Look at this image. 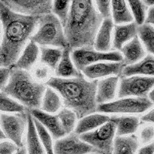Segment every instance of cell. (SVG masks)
Segmentation results:
<instances>
[{"mask_svg": "<svg viewBox=\"0 0 154 154\" xmlns=\"http://www.w3.org/2000/svg\"><path fill=\"white\" fill-rule=\"evenodd\" d=\"M38 19L12 12L0 1V21L2 27L0 67L11 68L16 63L35 32Z\"/></svg>", "mask_w": 154, "mask_h": 154, "instance_id": "6da1fadb", "label": "cell"}, {"mask_svg": "<svg viewBox=\"0 0 154 154\" xmlns=\"http://www.w3.org/2000/svg\"><path fill=\"white\" fill-rule=\"evenodd\" d=\"M103 21L93 1H72L68 19L63 27L68 47L72 50L93 47Z\"/></svg>", "mask_w": 154, "mask_h": 154, "instance_id": "7a4b0ae2", "label": "cell"}, {"mask_svg": "<svg viewBox=\"0 0 154 154\" xmlns=\"http://www.w3.org/2000/svg\"><path fill=\"white\" fill-rule=\"evenodd\" d=\"M97 81L89 80L82 73L79 76L69 79L53 76L46 85L57 92L63 106L73 111L79 119L96 112Z\"/></svg>", "mask_w": 154, "mask_h": 154, "instance_id": "3957f363", "label": "cell"}, {"mask_svg": "<svg viewBox=\"0 0 154 154\" xmlns=\"http://www.w3.org/2000/svg\"><path fill=\"white\" fill-rule=\"evenodd\" d=\"M46 85L34 79L29 72L11 67L9 82L2 90L19 102L27 111L40 108Z\"/></svg>", "mask_w": 154, "mask_h": 154, "instance_id": "277c9868", "label": "cell"}, {"mask_svg": "<svg viewBox=\"0 0 154 154\" xmlns=\"http://www.w3.org/2000/svg\"><path fill=\"white\" fill-rule=\"evenodd\" d=\"M30 41L39 47L62 49L68 47L63 25L52 12L39 17L36 29Z\"/></svg>", "mask_w": 154, "mask_h": 154, "instance_id": "5b68a950", "label": "cell"}, {"mask_svg": "<svg viewBox=\"0 0 154 154\" xmlns=\"http://www.w3.org/2000/svg\"><path fill=\"white\" fill-rule=\"evenodd\" d=\"M154 104L148 97H124L97 106L96 112L112 116L143 113Z\"/></svg>", "mask_w": 154, "mask_h": 154, "instance_id": "8992f818", "label": "cell"}, {"mask_svg": "<svg viewBox=\"0 0 154 154\" xmlns=\"http://www.w3.org/2000/svg\"><path fill=\"white\" fill-rule=\"evenodd\" d=\"M28 125V111L19 113H1L0 126L6 139L18 147L25 145Z\"/></svg>", "mask_w": 154, "mask_h": 154, "instance_id": "52a82bcc", "label": "cell"}, {"mask_svg": "<svg viewBox=\"0 0 154 154\" xmlns=\"http://www.w3.org/2000/svg\"><path fill=\"white\" fill-rule=\"evenodd\" d=\"M116 137V126L110 119L95 130L79 136L81 140L91 146L97 154H112Z\"/></svg>", "mask_w": 154, "mask_h": 154, "instance_id": "ba28073f", "label": "cell"}, {"mask_svg": "<svg viewBox=\"0 0 154 154\" xmlns=\"http://www.w3.org/2000/svg\"><path fill=\"white\" fill-rule=\"evenodd\" d=\"M71 56L75 68L79 71L89 66L101 62H122L123 56L120 52L112 50L107 53L99 52L94 48H80L72 50Z\"/></svg>", "mask_w": 154, "mask_h": 154, "instance_id": "9c48e42d", "label": "cell"}, {"mask_svg": "<svg viewBox=\"0 0 154 154\" xmlns=\"http://www.w3.org/2000/svg\"><path fill=\"white\" fill-rule=\"evenodd\" d=\"M154 88V77L143 75L121 76L119 78L117 96L124 97H147Z\"/></svg>", "mask_w": 154, "mask_h": 154, "instance_id": "30bf717a", "label": "cell"}, {"mask_svg": "<svg viewBox=\"0 0 154 154\" xmlns=\"http://www.w3.org/2000/svg\"><path fill=\"white\" fill-rule=\"evenodd\" d=\"M4 5L12 12L30 17H41L52 12L50 0H5Z\"/></svg>", "mask_w": 154, "mask_h": 154, "instance_id": "8fae6325", "label": "cell"}, {"mask_svg": "<svg viewBox=\"0 0 154 154\" xmlns=\"http://www.w3.org/2000/svg\"><path fill=\"white\" fill-rule=\"evenodd\" d=\"M54 153L91 154L96 152L91 146L81 140L79 136L72 133L55 141Z\"/></svg>", "mask_w": 154, "mask_h": 154, "instance_id": "7c38bea8", "label": "cell"}, {"mask_svg": "<svg viewBox=\"0 0 154 154\" xmlns=\"http://www.w3.org/2000/svg\"><path fill=\"white\" fill-rule=\"evenodd\" d=\"M125 66L123 61L101 62L86 67L81 72L89 80H100L107 77L121 76Z\"/></svg>", "mask_w": 154, "mask_h": 154, "instance_id": "4fadbf2b", "label": "cell"}, {"mask_svg": "<svg viewBox=\"0 0 154 154\" xmlns=\"http://www.w3.org/2000/svg\"><path fill=\"white\" fill-rule=\"evenodd\" d=\"M119 77L110 76L97 81L96 100L98 105L115 100L117 96Z\"/></svg>", "mask_w": 154, "mask_h": 154, "instance_id": "5bb4252c", "label": "cell"}, {"mask_svg": "<svg viewBox=\"0 0 154 154\" xmlns=\"http://www.w3.org/2000/svg\"><path fill=\"white\" fill-rule=\"evenodd\" d=\"M32 116L38 120L48 130L53 140H60L65 137L66 133L56 114H49L39 109L29 111Z\"/></svg>", "mask_w": 154, "mask_h": 154, "instance_id": "9a60e30c", "label": "cell"}, {"mask_svg": "<svg viewBox=\"0 0 154 154\" xmlns=\"http://www.w3.org/2000/svg\"><path fill=\"white\" fill-rule=\"evenodd\" d=\"M138 26L134 22L124 25H115L112 32V49L120 52L127 42L137 36Z\"/></svg>", "mask_w": 154, "mask_h": 154, "instance_id": "2e32d148", "label": "cell"}, {"mask_svg": "<svg viewBox=\"0 0 154 154\" xmlns=\"http://www.w3.org/2000/svg\"><path fill=\"white\" fill-rule=\"evenodd\" d=\"M39 46L35 42L29 41L22 52L17 61L12 67L30 72L39 61Z\"/></svg>", "mask_w": 154, "mask_h": 154, "instance_id": "e0dca14e", "label": "cell"}, {"mask_svg": "<svg viewBox=\"0 0 154 154\" xmlns=\"http://www.w3.org/2000/svg\"><path fill=\"white\" fill-rule=\"evenodd\" d=\"M113 29L114 23L112 19H103L95 38L94 46H93L94 49L103 53L112 51Z\"/></svg>", "mask_w": 154, "mask_h": 154, "instance_id": "ac0fdd59", "label": "cell"}, {"mask_svg": "<svg viewBox=\"0 0 154 154\" xmlns=\"http://www.w3.org/2000/svg\"><path fill=\"white\" fill-rule=\"evenodd\" d=\"M110 119V116L106 114L94 112L78 119L73 133L78 136L95 130L100 126L107 123Z\"/></svg>", "mask_w": 154, "mask_h": 154, "instance_id": "d6986e66", "label": "cell"}, {"mask_svg": "<svg viewBox=\"0 0 154 154\" xmlns=\"http://www.w3.org/2000/svg\"><path fill=\"white\" fill-rule=\"evenodd\" d=\"M120 53L123 56V63L126 66L137 63L146 56V50L138 35L124 45Z\"/></svg>", "mask_w": 154, "mask_h": 154, "instance_id": "ffe728a7", "label": "cell"}, {"mask_svg": "<svg viewBox=\"0 0 154 154\" xmlns=\"http://www.w3.org/2000/svg\"><path fill=\"white\" fill-rule=\"evenodd\" d=\"M110 120L115 125L117 137L133 135L140 124V119L135 116H110Z\"/></svg>", "mask_w": 154, "mask_h": 154, "instance_id": "44dd1931", "label": "cell"}, {"mask_svg": "<svg viewBox=\"0 0 154 154\" xmlns=\"http://www.w3.org/2000/svg\"><path fill=\"white\" fill-rule=\"evenodd\" d=\"M72 49L66 47L63 49V54L54 71V76L63 79L74 78L80 75L82 72L75 68L71 56Z\"/></svg>", "mask_w": 154, "mask_h": 154, "instance_id": "7402d4cb", "label": "cell"}, {"mask_svg": "<svg viewBox=\"0 0 154 154\" xmlns=\"http://www.w3.org/2000/svg\"><path fill=\"white\" fill-rule=\"evenodd\" d=\"M131 75L154 77V56L148 54L137 63L125 66L121 76Z\"/></svg>", "mask_w": 154, "mask_h": 154, "instance_id": "603a6c76", "label": "cell"}, {"mask_svg": "<svg viewBox=\"0 0 154 154\" xmlns=\"http://www.w3.org/2000/svg\"><path fill=\"white\" fill-rule=\"evenodd\" d=\"M25 146L27 154H46L43 146L38 140L33 118L28 111V125L25 137Z\"/></svg>", "mask_w": 154, "mask_h": 154, "instance_id": "cb8c5ba5", "label": "cell"}, {"mask_svg": "<svg viewBox=\"0 0 154 154\" xmlns=\"http://www.w3.org/2000/svg\"><path fill=\"white\" fill-rule=\"evenodd\" d=\"M140 141L136 135L116 137L112 154H137Z\"/></svg>", "mask_w": 154, "mask_h": 154, "instance_id": "d4e9b609", "label": "cell"}, {"mask_svg": "<svg viewBox=\"0 0 154 154\" xmlns=\"http://www.w3.org/2000/svg\"><path fill=\"white\" fill-rule=\"evenodd\" d=\"M112 20L115 25H124L134 22L127 2L123 0L111 1Z\"/></svg>", "mask_w": 154, "mask_h": 154, "instance_id": "484cf974", "label": "cell"}, {"mask_svg": "<svg viewBox=\"0 0 154 154\" xmlns=\"http://www.w3.org/2000/svg\"><path fill=\"white\" fill-rule=\"evenodd\" d=\"M63 106V101L60 95L54 89L47 86L42 96L39 109L49 114H56Z\"/></svg>", "mask_w": 154, "mask_h": 154, "instance_id": "4316f807", "label": "cell"}, {"mask_svg": "<svg viewBox=\"0 0 154 154\" xmlns=\"http://www.w3.org/2000/svg\"><path fill=\"white\" fill-rule=\"evenodd\" d=\"M39 62L53 70L56 69L63 54V49L53 47H39Z\"/></svg>", "mask_w": 154, "mask_h": 154, "instance_id": "83f0119b", "label": "cell"}, {"mask_svg": "<svg viewBox=\"0 0 154 154\" xmlns=\"http://www.w3.org/2000/svg\"><path fill=\"white\" fill-rule=\"evenodd\" d=\"M137 35L145 50L154 56V27L144 23L138 26Z\"/></svg>", "mask_w": 154, "mask_h": 154, "instance_id": "f1b7e54d", "label": "cell"}, {"mask_svg": "<svg viewBox=\"0 0 154 154\" xmlns=\"http://www.w3.org/2000/svg\"><path fill=\"white\" fill-rule=\"evenodd\" d=\"M58 118L60 119L63 130L66 134L68 135L74 132L76 126L78 118L73 111L66 107H63L59 112L56 113Z\"/></svg>", "mask_w": 154, "mask_h": 154, "instance_id": "f546056e", "label": "cell"}, {"mask_svg": "<svg viewBox=\"0 0 154 154\" xmlns=\"http://www.w3.org/2000/svg\"><path fill=\"white\" fill-rule=\"evenodd\" d=\"M27 111L22 104L9 95L0 91V112L2 113H19Z\"/></svg>", "mask_w": 154, "mask_h": 154, "instance_id": "4dcf8cb0", "label": "cell"}, {"mask_svg": "<svg viewBox=\"0 0 154 154\" xmlns=\"http://www.w3.org/2000/svg\"><path fill=\"white\" fill-rule=\"evenodd\" d=\"M127 4L133 17L134 23L138 26L143 25L146 18L148 6L144 3L143 1L139 0H130L128 1Z\"/></svg>", "mask_w": 154, "mask_h": 154, "instance_id": "1f68e13d", "label": "cell"}, {"mask_svg": "<svg viewBox=\"0 0 154 154\" xmlns=\"http://www.w3.org/2000/svg\"><path fill=\"white\" fill-rule=\"evenodd\" d=\"M33 118V117H32ZM33 122L35 124V130H36L38 140L40 141L41 144L43 146L44 149L46 151V154H55L54 153V142L53 138L50 133L48 132L46 128L44 127L38 120L33 118Z\"/></svg>", "mask_w": 154, "mask_h": 154, "instance_id": "d6a6232c", "label": "cell"}, {"mask_svg": "<svg viewBox=\"0 0 154 154\" xmlns=\"http://www.w3.org/2000/svg\"><path fill=\"white\" fill-rule=\"evenodd\" d=\"M71 1H53L52 13L57 18L64 27L69 13Z\"/></svg>", "mask_w": 154, "mask_h": 154, "instance_id": "836d02e7", "label": "cell"}, {"mask_svg": "<svg viewBox=\"0 0 154 154\" xmlns=\"http://www.w3.org/2000/svg\"><path fill=\"white\" fill-rule=\"evenodd\" d=\"M30 73L35 80L44 84H46L52 77L54 76V72L53 70L40 62H38L32 68V69L30 71Z\"/></svg>", "mask_w": 154, "mask_h": 154, "instance_id": "e575fe53", "label": "cell"}, {"mask_svg": "<svg viewBox=\"0 0 154 154\" xmlns=\"http://www.w3.org/2000/svg\"><path fill=\"white\" fill-rule=\"evenodd\" d=\"M94 5L99 14L101 16L103 19H112V8L111 1L109 0H99L94 1Z\"/></svg>", "mask_w": 154, "mask_h": 154, "instance_id": "d590c367", "label": "cell"}, {"mask_svg": "<svg viewBox=\"0 0 154 154\" xmlns=\"http://www.w3.org/2000/svg\"><path fill=\"white\" fill-rule=\"evenodd\" d=\"M138 140L143 145L151 143L154 140V126L152 124L146 125L140 130Z\"/></svg>", "mask_w": 154, "mask_h": 154, "instance_id": "8d00e7d4", "label": "cell"}, {"mask_svg": "<svg viewBox=\"0 0 154 154\" xmlns=\"http://www.w3.org/2000/svg\"><path fill=\"white\" fill-rule=\"evenodd\" d=\"M19 147L10 140L0 141V154H16Z\"/></svg>", "mask_w": 154, "mask_h": 154, "instance_id": "74e56055", "label": "cell"}, {"mask_svg": "<svg viewBox=\"0 0 154 154\" xmlns=\"http://www.w3.org/2000/svg\"><path fill=\"white\" fill-rule=\"evenodd\" d=\"M11 68L0 67V91H2L7 85L10 77Z\"/></svg>", "mask_w": 154, "mask_h": 154, "instance_id": "f35d334b", "label": "cell"}, {"mask_svg": "<svg viewBox=\"0 0 154 154\" xmlns=\"http://www.w3.org/2000/svg\"><path fill=\"white\" fill-rule=\"evenodd\" d=\"M137 154H154V142L141 147Z\"/></svg>", "mask_w": 154, "mask_h": 154, "instance_id": "ab89813d", "label": "cell"}, {"mask_svg": "<svg viewBox=\"0 0 154 154\" xmlns=\"http://www.w3.org/2000/svg\"><path fill=\"white\" fill-rule=\"evenodd\" d=\"M146 24L150 25L154 27V5L150 6L147 10L146 18Z\"/></svg>", "mask_w": 154, "mask_h": 154, "instance_id": "60d3db41", "label": "cell"}, {"mask_svg": "<svg viewBox=\"0 0 154 154\" xmlns=\"http://www.w3.org/2000/svg\"><path fill=\"white\" fill-rule=\"evenodd\" d=\"M141 120L144 123H151V124H154V108L152 109L149 112L144 114L141 117Z\"/></svg>", "mask_w": 154, "mask_h": 154, "instance_id": "b9f144b4", "label": "cell"}, {"mask_svg": "<svg viewBox=\"0 0 154 154\" xmlns=\"http://www.w3.org/2000/svg\"><path fill=\"white\" fill-rule=\"evenodd\" d=\"M16 154H27V150L26 148V146L24 145L21 147H19V149L16 151Z\"/></svg>", "mask_w": 154, "mask_h": 154, "instance_id": "7bdbcfd3", "label": "cell"}, {"mask_svg": "<svg viewBox=\"0 0 154 154\" xmlns=\"http://www.w3.org/2000/svg\"><path fill=\"white\" fill-rule=\"evenodd\" d=\"M148 98L154 104V88L151 90V92L148 95Z\"/></svg>", "mask_w": 154, "mask_h": 154, "instance_id": "ee69618b", "label": "cell"}, {"mask_svg": "<svg viewBox=\"0 0 154 154\" xmlns=\"http://www.w3.org/2000/svg\"><path fill=\"white\" fill-rule=\"evenodd\" d=\"M143 2L147 6H153L154 5V0H146Z\"/></svg>", "mask_w": 154, "mask_h": 154, "instance_id": "f6af8a7d", "label": "cell"}, {"mask_svg": "<svg viewBox=\"0 0 154 154\" xmlns=\"http://www.w3.org/2000/svg\"><path fill=\"white\" fill-rule=\"evenodd\" d=\"M0 114H1V112H0ZM5 139H6V138H5L4 133H2V129H1V126H0V141H1V140H4Z\"/></svg>", "mask_w": 154, "mask_h": 154, "instance_id": "bcb514c9", "label": "cell"}, {"mask_svg": "<svg viewBox=\"0 0 154 154\" xmlns=\"http://www.w3.org/2000/svg\"><path fill=\"white\" fill-rule=\"evenodd\" d=\"M2 23L0 21V45H1V42H2Z\"/></svg>", "mask_w": 154, "mask_h": 154, "instance_id": "7dc6e473", "label": "cell"}, {"mask_svg": "<svg viewBox=\"0 0 154 154\" xmlns=\"http://www.w3.org/2000/svg\"><path fill=\"white\" fill-rule=\"evenodd\" d=\"M91 154H97V153H91Z\"/></svg>", "mask_w": 154, "mask_h": 154, "instance_id": "c3c4849f", "label": "cell"}]
</instances>
